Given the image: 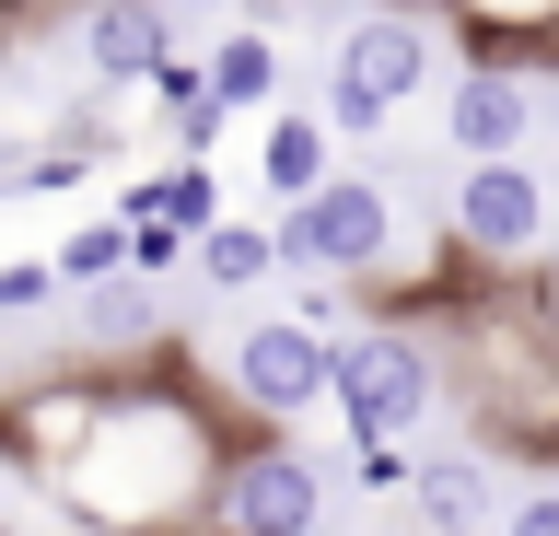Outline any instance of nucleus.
<instances>
[{"mask_svg":"<svg viewBox=\"0 0 559 536\" xmlns=\"http://www.w3.org/2000/svg\"><path fill=\"white\" fill-rule=\"evenodd\" d=\"M269 420H234L222 396L187 373L175 350L152 361H94V408H82V443H70L47 478L70 490V513L94 536H210L222 513V478Z\"/></svg>","mask_w":559,"mask_h":536,"instance_id":"1","label":"nucleus"},{"mask_svg":"<svg viewBox=\"0 0 559 536\" xmlns=\"http://www.w3.org/2000/svg\"><path fill=\"white\" fill-rule=\"evenodd\" d=\"M443 373L501 443H548L559 455V269L524 281H466L443 303Z\"/></svg>","mask_w":559,"mask_h":536,"instance_id":"2","label":"nucleus"},{"mask_svg":"<svg viewBox=\"0 0 559 536\" xmlns=\"http://www.w3.org/2000/svg\"><path fill=\"white\" fill-rule=\"evenodd\" d=\"M548 234H559V187L536 176V152L524 164H466L454 199H443V257H466L478 281L548 269Z\"/></svg>","mask_w":559,"mask_h":536,"instance_id":"3","label":"nucleus"},{"mask_svg":"<svg viewBox=\"0 0 559 536\" xmlns=\"http://www.w3.org/2000/svg\"><path fill=\"white\" fill-rule=\"evenodd\" d=\"M419 94H431V12L373 0L338 36V59H326V129H338V141H373L384 117L419 106Z\"/></svg>","mask_w":559,"mask_h":536,"instance_id":"4","label":"nucleus"},{"mask_svg":"<svg viewBox=\"0 0 559 536\" xmlns=\"http://www.w3.org/2000/svg\"><path fill=\"white\" fill-rule=\"evenodd\" d=\"M280 246H292L304 281L396 291V187H384V176H326L304 211H280Z\"/></svg>","mask_w":559,"mask_h":536,"instance_id":"5","label":"nucleus"},{"mask_svg":"<svg viewBox=\"0 0 559 536\" xmlns=\"http://www.w3.org/2000/svg\"><path fill=\"white\" fill-rule=\"evenodd\" d=\"M431 396H443V350L419 338V326L373 315L338 338V420L349 443H408L419 420H431Z\"/></svg>","mask_w":559,"mask_h":536,"instance_id":"6","label":"nucleus"},{"mask_svg":"<svg viewBox=\"0 0 559 536\" xmlns=\"http://www.w3.org/2000/svg\"><path fill=\"white\" fill-rule=\"evenodd\" d=\"M222 373H234V408H245V420H269V431L304 420V408H338V338L304 326V315H257Z\"/></svg>","mask_w":559,"mask_h":536,"instance_id":"7","label":"nucleus"},{"mask_svg":"<svg viewBox=\"0 0 559 536\" xmlns=\"http://www.w3.org/2000/svg\"><path fill=\"white\" fill-rule=\"evenodd\" d=\"M326 525V478H314L304 443H280V431H257L234 455V478H222V513H210V536H314Z\"/></svg>","mask_w":559,"mask_h":536,"instance_id":"8","label":"nucleus"},{"mask_svg":"<svg viewBox=\"0 0 559 536\" xmlns=\"http://www.w3.org/2000/svg\"><path fill=\"white\" fill-rule=\"evenodd\" d=\"M443 141L466 152V164H524V141H536V71L466 59V71L443 82Z\"/></svg>","mask_w":559,"mask_h":536,"instance_id":"9","label":"nucleus"},{"mask_svg":"<svg viewBox=\"0 0 559 536\" xmlns=\"http://www.w3.org/2000/svg\"><path fill=\"white\" fill-rule=\"evenodd\" d=\"M82 59H94L105 94H117V82H164L175 71V12L164 0H94V12H82Z\"/></svg>","mask_w":559,"mask_h":536,"instance_id":"10","label":"nucleus"},{"mask_svg":"<svg viewBox=\"0 0 559 536\" xmlns=\"http://www.w3.org/2000/svg\"><path fill=\"white\" fill-rule=\"evenodd\" d=\"M408 12H443L466 36V59H513V71L559 59V0H408Z\"/></svg>","mask_w":559,"mask_h":536,"instance_id":"11","label":"nucleus"},{"mask_svg":"<svg viewBox=\"0 0 559 536\" xmlns=\"http://www.w3.org/2000/svg\"><path fill=\"white\" fill-rule=\"evenodd\" d=\"M326 176H338V129H326V117H269V129H257V187H269L280 211H304Z\"/></svg>","mask_w":559,"mask_h":536,"instance_id":"12","label":"nucleus"},{"mask_svg":"<svg viewBox=\"0 0 559 536\" xmlns=\"http://www.w3.org/2000/svg\"><path fill=\"white\" fill-rule=\"evenodd\" d=\"M408 501H419V525H431V536H478V513H489V466H478V455H431Z\"/></svg>","mask_w":559,"mask_h":536,"instance_id":"13","label":"nucleus"},{"mask_svg":"<svg viewBox=\"0 0 559 536\" xmlns=\"http://www.w3.org/2000/svg\"><path fill=\"white\" fill-rule=\"evenodd\" d=\"M129 269H140L129 211H94L82 234H59V291H105V281H129Z\"/></svg>","mask_w":559,"mask_h":536,"instance_id":"14","label":"nucleus"},{"mask_svg":"<svg viewBox=\"0 0 559 536\" xmlns=\"http://www.w3.org/2000/svg\"><path fill=\"white\" fill-rule=\"evenodd\" d=\"M210 82H222V106H269V94H280V47L269 36H257V24H234V36H222V47H210Z\"/></svg>","mask_w":559,"mask_h":536,"instance_id":"15","label":"nucleus"},{"mask_svg":"<svg viewBox=\"0 0 559 536\" xmlns=\"http://www.w3.org/2000/svg\"><path fill=\"white\" fill-rule=\"evenodd\" d=\"M280 257H292L280 234H257V222H222V234L199 246V281H210V291H257V281L280 269Z\"/></svg>","mask_w":559,"mask_h":536,"instance_id":"16","label":"nucleus"},{"mask_svg":"<svg viewBox=\"0 0 559 536\" xmlns=\"http://www.w3.org/2000/svg\"><path fill=\"white\" fill-rule=\"evenodd\" d=\"M501 536H559V490H524V501H513V525H501Z\"/></svg>","mask_w":559,"mask_h":536,"instance_id":"17","label":"nucleus"},{"mask_svg":"<svg viewBox=\"0 0 559 536\" xmlns=\"http://www.w3.org/2000/svg\"><path fill=\"white\" fill-rule=\"evenodd\" d=\"M12 24H35V0H0V36H12Z\"/></svg>","mask_w":559,"mask_h":536,"instance_id":"18","label":"nucleus"},{"mask_svg":"<svg viewBox=\"0 0 559 536\" xmlns=\"http://www.w3.org/2000/svg\"><path fill=\"white\" fill-rule=\"evenodd\" d=\"M0 408H12V396H0Z\"/></svg>","mask_w":559,"mask_h":536,"instance_id":"19","label":"nucleus"}]
</instances>
